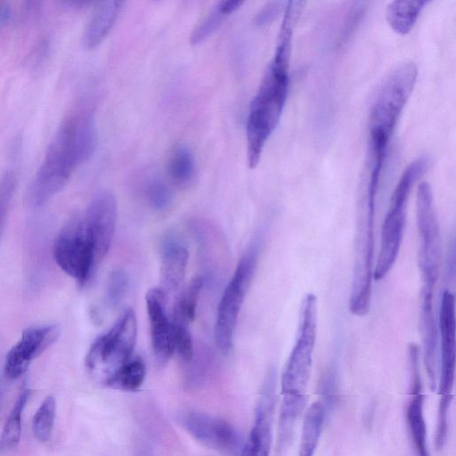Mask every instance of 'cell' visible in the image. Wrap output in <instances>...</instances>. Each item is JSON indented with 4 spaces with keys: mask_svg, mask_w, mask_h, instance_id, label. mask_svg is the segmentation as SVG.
Instances as JSON below:
<instances>
[{
    "mask_svg": "<svg viewBox=\"0 0 456 456\" xmlns=\"http://www.w3.org/2000/svg\"><path fill=\"white\" fill-rule=\"evenodd\" d=\"M95 146L94 115L86 110L69 114L58 128L30 185V203L42 206L56 195L76 167L91 157Z\"/></svg>",
    "mask_w": 456,
    "mask_h": 456,
    "instance_id": "cell-1",
    "label": "cell"
},
{
    "mask_svg": "<svg viewBox=\"0 0 456 456\" xmlns=\"http://www.w3.org/2000/svg\"><path fill=\"white\" fill-rule=\"evenodd\" d=\"M291 42L292 36L278 35L273 59L250 102L246 125L249 168L258 165L265 145L278 126L287 101Z\"/></svg>",
    "mask_w": 456,
    "mask_h": 456,
    "instance_id": "cell-2",
    "label": "cell"
},
{
    "mask_svg": "<svg viewBox=\"0 0 456 456\" xmlns=\"http://www.w3.org/2000/svg\"><path fill=\"white\" fill-rule=\"evenodd\" d=\"M417 77L416 64L405 61L395 67L380 84L370 111V151H387L389 141L414 89Z\"/></svg>",
    "mask_w": 456,
    "mask_h": 456,
    "instance_id": "cell-3",
    "label": "cell"
},
{
    "mask_svg": "<svg viewBox=\"0 0 456 456\" xmlns=\"http://www.w3.org/2000/svg\"><path fill=\"white\" fill-rule=\"evenodd\" d=\"M429 159L421 156L403 170L391 195L380 236V247L373 277L383 279L393 267L403 237L406 222V207L415 183L429 167Z\"/></svg>",
    "mask_w": 456,
    "mask_h": 456,
    "instance_id": "cell-4",
    "label": "cell"
},
{
    "mask_svg": "<svg viewBox=\"0 0 456 456\" xmlns=\"http://www.w3.org/2000/svg\"><path fill=\"white\" fill-rule=\"evenodd\" d=\"M136 338V316L129 308L90 346L85 361L89 377L96 384L108 387L115 373L133 356Z\"/></svg>",
    "mask_w": 456,
    "mask_h": 456,
    "instance_id": "cell-5",
    "label": "cell"
},
{
    "mask_svg": "<svg viewBox=\"0 0 456 456\" xmlns=\"http://www.w3.org/2000/svg\"><path fill=\"white\" fill-rule=\"evenodd\" d=\"M260 239V236L255 238L240 257L217 306L214 336L217 346L224 353L232 347L240 312L256 268Z\"/></svg>",
    "mask_w": 456,
    "mask_h": 456,
    "instance_id": "cell-6",
    "label": "cell"
},
{
    "mask_svg": "<svg viewBox=\"0 0 456 456\" xmlns=\"http://www.w3.org/2000/svg\"><path fill=\"white\" fill-rule=\"evenodd\" d=\"M317 331V300L308 294L304 300L298 335L281 375V393L305 394L311 375Z\"/></svg>",
    "mask_w": 456,
    "mask_h": 456,
    "instance_id": "cell-7",
    "label": "cell"
},
{
    "mask_svg": "<svg viewBox=\"0 0 456 456\" xmlns=\"http://www.w3.org/2000/svg\"><path fill=\"white\" fill-rule=\"evenodd\" d=\"M416 219L419 236V266L423 284L436 286L442 258V240L433 190L427 182L418 186Z\"/></svg>",
    "mask_w": 456,
    "mask_h": 456,
    "instance_id": "cell-8",
    "label": "cell"
},
{
    "mask_svg": "<svg viewBox=\"0 0 456 456\" xmlns=\"http://www.w3.org/2000/svg\"><path fill=\"white\" fill-rule=\"evenodd\" d=\"M53 257L60 268L80 285L90 279L98 262L83 216H76L63 226L54 241Z\"/></svg>",
    "mask_w": 456,
    "mask_h": 456,
    "instance_id": "cell-9",
    "label": "cell"
},
{
    "mask_svg": "<svg viewBox=\"0 0 456 456\" xmlns=\"http://www.w3.org/2000/svg\"><path fill=\"white\" fill-rule=\"evenodd\" d=\"M179 422L198 443L225 455H243L246 440L229 422L200 411H187Z\"/></svg>",
    "mask_w": 456,
    "mask_h": 456,
    "instance_id": "cell-10",
    "label": "cell"
},
{
    "mask_svg": "<svg viewBox=\"0 0 456 456\" xmlns=\"http://www.w3.org/2000/svg\"><path fill=\"white\" fill-rule=\"evenodd\" d=\"M117 201L109 191L95 195L83 216L84 224L98 264L108 253L117 223Z\"/></svg>",
    "mask_w": 456,
    "mask_h": 456,
    "instance_id": "cell-11",
    "label": "cell"
},
{
    "mask_svg": "<svg viewBox=\"0 0 456 456\" xmlns=\"http://www.w3.org/2000/svg\"><path fill=\"white\" fill-rule=\"evenodd\" d=\"M57 324L29 327L23 330L20 340L9 350L4 361V375L15 379L23 375L32 360L43 354L59 338Z\"/></svg>",
    "mask_w": 456,
    "mask_h": 456,
    "instance_id": "cell-12",
    "label": "cell"
},
{
    "mask_svg": "<svg viewBox=\"0 0 456 456\" xmlns=\"http://www.w3.org/2000/svg\"><path fill=\"white\" fill-rule=\"evenodd\" d=\"M276 374L271 368L264 380L255 407L254 422L243 455H268L273 438V424L276 404Z\"/></svg>",
    "mask_w": 456,
    "mask_h": 456,
    "instance_id": "cell-13",
    "label": "cell"
},
{
    "mask_svg": "<svg viewBox=\"0 0 456 456\" xmlns=\"http://www.w3.org/2000/svg\"><path fill=\"white\" fill-rule=\"evenodd\" d=\"M151 346L159 364H165L173 355V324L166 311L167 295L159 288L151 289L145 296Z\"/></svg>",
    "mask_w": 456,
    "mask_h": 456,
    "instance_id": "cell-14",
    "label": "cell"
},
{
    "mask_svg": "<svg viewBox=\"0 0 456 456\" xmlns=\"http://www.w3.org/2000/svg\"><path fill=\"white\" fill-rule=\"evenodd\" d=\"M441 336V379L439 395H451L455 377V311L454 296L449 290L443 293L439 312Z\"/></svg>",
    "mask_w": 456,
    "mask_h": 456,
    "instance_id": "cell-15",
    "label": "cell"
},
{
    "mask_svg": "<svg viewBox=\"0 0 456 456\" xmlns=\"http://www.w3.org/2000/svg\"><path fill=\"white\" fill-rule=\"evenodd\" d=\"M189 254L175 237L167 236L160 249V289L166 295L178 290L185 277Z\"/></svg>",
    "mask_w": 456,
    "mask_h": 456,
    "instance_id": "cell-16",
    "label": "cell"
},
{
    "mask_svg": "<svg viewBox=\"0 0 456 456\" xmlns=\"http://www.w3.org/2000/svg\"><path fill=\"white\" fill-rule=\"evenodd\" d=\"M434 286H422L420 331L423 342L424 363L431 390L436 387L437 327L434 314Z\"/></svg>",
    "mask_w": 456,
    "mask_h": 456,
    "instance_id": "cell-17",
    "label": "cell"
},
{
    "mask_svg": "<svg viewBox=\"0 0 456 456\" xmlns=\"http://www.w3.org/2000/svg\"><path fill=\"white\" fill-rule=\"evenodd\" d=\"M411 399L406 410V422L415 450L419 455L427 456V426L424 419V395L420 372L411 373Z\"/></svg>",
    "mask_w": 456,
    "mask_h": 456,
    "instance_id": "cell-18",
    "label": "cell"
},
{
    "mask_svg": "<svg viewBox=\"0 0 456 456\" xmlns=\"http://www.w3.org/2000/svg\"><path fill=\"white\" fill-rule=\"evenodd\" d=\"M277 429V452L282 453L292 444L297 421L306 405V394L282 393Z\"/></svg>",
    "mask_w": 456,
    "mask_h": 456,
    "instance_id": "cell-19",
    "label": "cell"
},
{
    "mask_svg": "<svg viewBox=\"0 0 456 456\" xmlns=\"http://www.w3.org/2000/svg\"><path fill=\"white\" fill-rule=\"evenodd\" d=\"M126 0H99L86 28L84 44L88 49L99 45L112 28Z\"/></svg>",
    "mask_w": 456,
    "mask_h": 456,
    "instance_id": "cell-20",
    "label": "cell"
},
{
    "mask_svg": "<svg viewBox=\"0 0 456 456\" xmlns=\"http://www.w3.org/2000/svg\"><path fill=\"white\" fill-rule=\"evenodd\" d=\"M433 0H392L386 10V20L398 35L405 36L414 28L426 6Z\"/></svg>",
    "mask_w": 456,
    "mask_h": 456,
    "instance_id": "cell-21",
    "label": "cell"
},
{
    "mask_svg": "<svg viewBox=\"0 0 456 456\" xmlns=\"http://www.w3.org/2000/svg\"><path fill=\"white\" fill-rule=\"evenodd\" d=\"M325 418V406L321 401L313 403L306 410L301 432L299 455L314 454L322 433Z\"/></svg>",
    "mask_w": 456,
    "mask_h": 456,
    "instance_id": "cell-22",
    "label": "cell"
},
{
    "mask_svg": "<svg viewBox=\"0 0 456 456\" xmlns=\"http://www.w3.org/2000/svg\"><path fill=\"white\" fill-rule=\"evenodd\" d=\"M29 395L28 389H22L12 408L0 436V454L13 450L20 442L22 413Z\"/></svg>",
    "mask_w": 456,
    "mask_h": 456,
    "instance_id": "cell-23",
    "label": "cell"
},
{
    "mask_svg": "<svg viewBox=\"0 0 456 456\" xmlns=\"http://www.w3.org/2000/svg\"><path fill=\"white\" fill-rule=\"evenodd\" d=\"M195 159L190 148L184 144L176 145L168 159L167 172L176 185L188 186L195 175Z\"/></svg>",
    "mask_w": 456,
    "mask_h": 456,
    "instance_id": "cell-24",
    "label": "cell"
},
{
    "mask_svg": "<svg viewBox=\"0 0 456 456\" xmlns=\"http://www.w3.org/2000/svg\"><path fill=\"white\" fill-rule=\"evenodd\" d=\"M146 366L140 356H132L115 373L108 387L121 391H135L144 381Z\"/></svg>",
    "mask_w": 456,
    "mask_h": 456,
    "instance_id": "cell-25",
    "label": "cell"
},
{
    "mask_svg": "<svg viewBox=\"0 0 456 456\" xmlns=\"http://www.w3.org/2000/svg\"><path fill=\"white\" fill-rule=\"evenodd\" d=\"M202 276H195L189 283L186 290L178 299L175 307L173 320L189 324L196 316V308L199 297L203 287Z\"/></svg>",
    "mask_w": 456,
    "mask_h": 456,
    "instance_id": "cell-26",
    "label": "cell"
},
{
    "mask_svg": "<svg viewBox=\"0 0 456 456\" xmlns=\"http://www.w3.org/2000/svg\"><path fill=\"white\" fill-rule=\"evenodd\" d=\"M55 411V399L53 395H48L36 411L32 420V431L39 442L49 440L53 428Z\"/></svg>",
    "mask_w": 456,
    "mask_h": 456,
    "instance_id": "cell-27",
    "label": "cell"
},
{
    "mask_svg": "<svg viewBox=\"0 0 456 456\" xmlns=\"http://www.w3.org/2000/svg\"><path fill=\"white\" fill-rule=\"evenodd\" d=\"M143 192L148 204L157 211L166 209L171 202V192L168 187L157 176L147 180Z\"/></svg>",
    "mask_w": 456,
    "mask_h": 456,
    "instance_id": "cell-28",
    "label": "cell"
},
{
    "mask_svg": "<svg viewBox=\"0 0 456 456\" xmlns=\"http://www.w3.org/2000/svg\"><path fill=\"white\" fill-rule=\"evenodd\" d=\"M128 275L123 269L113 270L108 278L106 287V303L110 307H117L128 289Z\"/></svg>",
    "mask_w": 456,
    "mask_h": 456,
    "instance_id": "cell-29",
    "label": "cell"
},
{
    "mask_svg": "<svg viewBox=\"0 0 456 456\" xmlns=\"http://www.w3.org/2000/svg\"><path fill=\"white\" fill-rule=\"evenodd\" d=\"M16 181L12 171H6L0 178V239L5 228Z\"/></svg>",
    "mask_w": 456,
    "mask_h": 456,
    "instance_id": "cell-30",
    "label": "cell"
},
{
    "mask_svg": "<svg viewBox=\"0 0 456 456\" xmlns=\"http://www.w3.org/2000/svg\"><path fill=\"white\" fill-rule=\"evenodd\" d=\"M172 324L175 352L184 362H191L193 357L194 348L188 324L176 320H172Z\"/></svg>",
    "mask_w": 456,
    "mask_h": 456,
    "instance_id": "cell-31",
    "label": "cell"
},
{
    "mask_svg": "<svg viewBox=\"0 0 456 456\" xmlns=\"http://www.w3.org/2000/svg\"><path fill=\"white\" fill-rule=\"evenodd\" d=\"M440 395L441 398L438 406L437 425L435 439L437 450H442L446 444L449 409L452 401V394Z\"/></svg>",
    "mask_w": 456,
    "mask_h": 456,
    "instance_id": "cell-32",
    "label": "cell"
},
{
    "mask_svg": "<svg viewBox=\"0 0 456 456\" xmlns=\"http://www.w3.org/2000/svg\"><path fill=\"white\" fill-rule=\"evenodd\" d=\"M306 0H287L281 27L294 29Z\"/></svg>",
    "mask_w": 456,
    "mask_h": 456,
    "instance_id": "cell-33",
    "label": "cell"
},
{
    "mask_svg": "<svg viewBox=\"0 0 456 456\" xmlns=\"http://www.w3.org/2000/svg\"><path fill=\"white\" fill-rule=\"evenodd\" d=\"M223 15L216 9L193 35L194 42H200L211 34L217 27Z\"/></svg>",
    "mask_w": 456,
    "mask_h": 456,
    "instance_id": "cell-34",
    "label": "cell"
},
{
    "mask_svg": "<svg viewBox=\"0 0 456 456\" xmlns=\"http://www.w3.org/2000/svg\"><path fill=\"white\" fill-rule=\"evenodd\" d=\"M247 0H221L217 11L223 15H229L237 11Z\"/></svg>",
    "mask_w": 456,
    "mask_h": 456,
    "instance_id": "cell-35",
    "label": "cell"
},
{
    "mask_svg": "<svg viewBox=\"0 0 456 456\" xmlns=\"http://www.w3.org/2000/svg\"><path fill=\"white\" fill-rule=\"evenodd\" d=\"M70 1L73 2L76 4L83 5V4H86L91 0H70Z\"/></svg>",
    "mask_w": 456,
    "mask_h": 456,
    "instance_id": "cell-36",
    "label": "cell"
},
{
    "mask_svg": "<svg viewBox=\"0 0 456 456\" xmlns=\"http://www.w3.org/2000/svg\"><path fill=\"white\" fill-rule=\"evenodd\" d=\"M0 396H1V387H0Z\"/></svg>",
    "mask_w": 456,
    "mask_h": 456,
    "instance_id": "cell-37",
    "label": "cell"
}]
</instances>
